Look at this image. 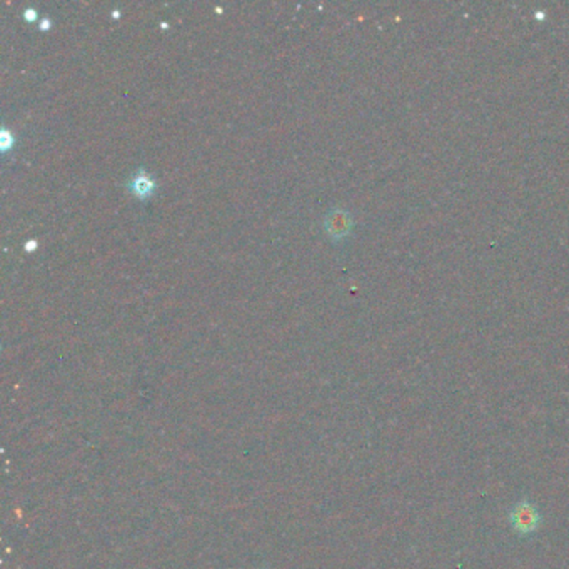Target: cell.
<instances>
[{
    "instance_id": "6da1fadb",
    "label": "cell",
    "mask_w": 569,
    "mask_h": 569,
    "mask_svg": "<svg viewBox=\"0 0 569 569\" xmlns=\"http://www.w3.org/2000/svg\"><path fill=\"white\" fill-rule=\"evenodd\" d=\"M507 521H509V528L516 536L529 538V536H533L539 531V526L543 523V516L539 507L533 501L521 499L511 506L509 513H507Z\"/></svg>"
},
{
    "instance_id": "8992f818",
    "label": "cell",
    "mask_w": 569,
    "mask_h": 569,
    "mask_svg": "<svg viewBox=\"0 0 569 569\" xmlns=\"http://www.w3.org/2000/svg\"><path fill=\"white\" fill-rule=\"evenodd\" d=\"M52 26L50 23V18H42L40 21V28L42 31H47V28H49Z\"/></svg>"
},
{
    "instance_id": "277c9868",
    "label": "cell",
    "mask_w": 569,
    "mask_h": 569,
    "mask_svg": "<svg viewBox=\"0 0 569 569\" xmlns=\"http://www.w3.org/2000/svg\"><path fill=\"white\" fill-rule=\"evenodd\" d=\"M12 144H13V139H12V136L9 134V132H6L4 131L2 132V150H7V149H11L12 147Z\"/></svg>"
},
{
    "instance_id": "3957f363",
    "label": "cell",
    "mask_w": 569,
    "mask_h": 569,
    "mask_svg": "<svg viewBox=\"0 0 569 569\" xmlns=\"http://www.w3.org/2000/svg\"><path fill=\"white\" fill-rule=\"evenodd\" d=\"M129 191L134 194L136 197H139L140 201H145V199H149L155 191L154 179L150 177L145 170H139V172L131 175Z\"/></svg>"
},
{
    "instance_id": "7a4b0ae2",
    "label": "cell",
    "mask_w": 569,
    "mask_h": 569,
    "mask_svg": "<svg viewBox=\"0 0 569 569\" xmlns=\"http://www.w3.org/2000/svg\"><path fill=\"white\" fill-rule=\"evenodd\" d=\"M350 227H353V219H350V216L343 211V209H334L326 219V229L334 239H341V237L348 236Z\"/></svg>"
},
{
    "instance_id": "5b68a950",
    "label": "cell",
    "mask_w": 569,
    "mask_h": 569,
    "mask_svg": "<svg viewBox=\"0 0 569 569\" xmlns=\"http://www.w3.org/2000/svg\"><path fill=\"white\" fill-rule=\"evenodd\" d=\"M23 13H26L27 21H34V18H37V12L34 11V9H27V11Z\"/></svg>"
}]
</instances>
